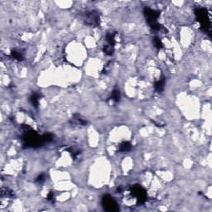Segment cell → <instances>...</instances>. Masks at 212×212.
<instances>
[{
  "label": "cell",
  "instance_id": "obj_1",
  "mask_svg": "<svg viewBox=\"0 0 212 212\" xmlns=\"http://www.w3.org/2000/svg\"><path fill=\"white\" fill-rule=\"evenodd\" d=\"M196 16L198 17V21L201 23V27L204 28L205 32H209L210 30V22L206 13V10L203 8H199L196 12Z\"/></svg>",
  "mask_w": 212,
  "mask_h": 212
},
{
  "label": "cell",
  "instance_id": "obj_2",
  "mask_svg": "<svg viewBox=\"0 0 212 212\" xmlns=\"http://www.w3.org/2000/svg\"><path fill=\"white\" fill-rule=\"evenodd\" d=\"M103 205H104L106 210L110 211L118 210V206H117L116 202L114 201V200L113 198H111L109 196H106L103 199Z\"/></svg>",
  "mask_w": 212,
  "mask_h": 212
},
{
  "label": "cell",
  "instance_id": "obj_3",
  "mask_svg": "<svg viewBox=\"0 0 212 212\" xmlns=\"http://www.w3.org/2000/svg\"><path fill=\"white\" fill-rule=\"evenodd\" d=\"M133 193H134V195L135 196H137V200H139V201L144 202V200H146V193L141 187H139V186L134 187Z\"/></svg>",
  "mask_w": 212,
  "mask_h": 212
},
{
  "label": "cell",
  "instance_id": "obj_4",
  "mask_svg": "<svg viewBox=\"0 0 212 212\" xmlns=\"http://www.w3.org/2000/svg\"><path fill=\"white\" fill-rule=\"evenodd\" d=\"M164 83H165L164 79L159 80L158 81H157V82L155 83V89H156L157 91H162V90H163Z\"/></svg>",
  "mask_w": 212,
  "mask_h": 212
},
{
  "label": "cell",
  "instance_id": "obj_5",
  "mask_svg": "<svg viewBox=\"0 0 212 212\" xmlns=\"http://www.w3.org/2000/svg\"><path fill=\"white\" fill-rule=\"evenodd\" d=\"M119 148H120V151H122V152H127V151L130 150L131 144H129V142H124L123 144L120 145Z\"/></svg>",
  "mask_w": 212,
  "mask_h": 212
},
{
  "label": "cell",
  "instance_id": "obj_6",
  "mask_svg": "<svg viewBox=\"0 0 212 212\" xmlns=\"http://www.w3.org/2000/svg\"><path fill=\"white\" fill-rule=\"evenodd\" d=\"M111 99L114 102H118L119 100V99H120V92L119 90H115L113 91L112 95H111Z\"/></svg>",
  "mask_w": 212,
  "mask_h": 212
},
{
  "label": "cell",
  "instance_id": "obj_7",
  "mask_svg": "<svg viewBox=\"0 0 212 212\" xmlns=\"http://www.w3.org/2000/svg\"><path fill=\"white\" fill-rule=\"evenodd\" d=\"M31 101L32 103V105L35 106V107H37L38 105V96L37 95H33L31 98Z\"/></svg>",
  "mask_w": 212,
  "mask_h": 212
},
{
  "label": "cell",
  "instance_id": "obj_8",
  "mask_svg": "<svg viewBox=\"0 0 212 212\" xmlns=\"http://www.w3.org/2000/svg\"><path fill=\"white\" fill-rule=\"evenodd\" d=\"M12 56L14 57L15 59H18V60H22V56L21 55V53L17 52V51H13Z\"/></svg>",
  "mask_w": 212,
  "mask_h": 212
},
{
  "label": "cell",
  "instance_id": "obj_9",
  "mask_svg": "<svg viewBox=\"0 0 212 212\" xmlns=\"http://www.w3.org/2000/svg\"><path fill=\"white\" fill-rule=\"evenodd\" d=\"M154 42H155V45H156V47H161L162 46L161 41H160V39L157 38V37H156L155 39H154Z\"/></svg>",
  "mask_w": 212,
  "mask_h": 212
},
{
  "label": "cell",
  "instance_id": "obj_10",
  "mask_svg": "<svg viewBox=\"0 0 212 212\" xmlns=\"http://www.w3.org/2000/svg\"><path fill=\"white\" fill-rule=\"evenodd\" d=\"M37 181H38V182H42V181H44V175L43 174H42L41 176H39L38 177H37Z\"/></svg>",
  "mask_w": 212,
  "mask_h": 212
},
{
  "label": "cell",
  "instance_id": "obj_11",
  "mask_svg": "<svg viewBox=\"0 0 212 212\" xmlns=\"http://www.w3.org/2000/svg\"><path fill=\"white\" fill-rule=\"evenodd\" d=\"M48 200H51V201H52L53 200V199H54V196H53V193H50L49 195H48Z\"/></svg>",
  "mask_w": 212,
  "mask_h": 212
}]
</instances>
